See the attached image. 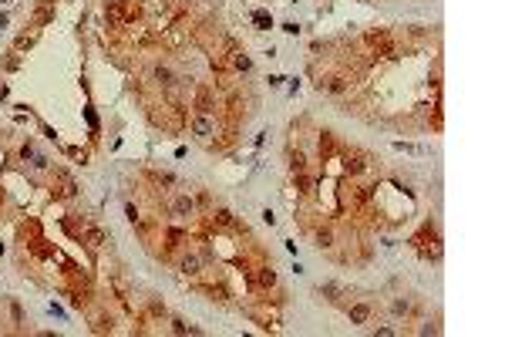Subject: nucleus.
<instances>
[{
	"label": "nucleus",
	"instance_id": "1",
	"mask_svg": "<svg viewBox=\"0 0 505 337\" xmlns=\"http://www.w3.org/2000/svg\"><path fill=\"white\" fill-rule=\"evenodd\" d=\"M192 135H196L199 142H209V138L216 135V118H212V115H199V112H196V118H192Z\"/></svg>",
	"mask_w": 505,
	"mask_h": 337
},
{
	"label": "nucleus",
	"instance_id": "2",
	"mask_svg": "<svg viewBox=\"0 0 505 337\" xmlns=\"http://www.w3.org/2000/svg\"><path fill=\"white\" fill-rule=\"evenodd\" d=\"M178 270L185 276H199L202 273V256H199V253H182V256H178Z\"/></svg>",
	"mask_w": 505,
	"mask_h": 337
},
{
	"label": "nucleus",
	"instance_id": "3",
	"mask_svg": "<svg viewBox=\"0 0 505 337\" xmlns=\"http://www.w3.org/2000/svg\"><path fill=\"white\" fill-rule=\"evenodd\" d=\"M347 317H351V324H357V327H364V324L371 320V304H351V310H347Z\"/></svg>",
	"mask_w": 505,
	"mask_h": 337
},
{
	"label": "nucleus",
	"instance_id": "4",
	"mask_svg": "<svg viewBox=\"0 0 505 337\" xmlns=\"http://www.w3.org/2000/svg\"><path fill=\"white\" fill-rule=\"evenodd\" d=\"M172 213H176L178 219L192 216V213H196V199H192V196H178L176 202H172Z\"/></svg>",
	"mask_w": 505,
	"mask_h": 337
},
{
	"label": "nucleus",
	"instance_id": "5",
	"mask_svg": "<svg viewBox=\"0 0 505 337\" xmlns=\"http://www.w3.org/2000/svg\"><path fill=\"white\" fill-rule=\"evenodd\" d=\"M152 74H155V81H158V85H165V88H172V85H176V74H172V67H169V64H155V67H152Z\"/></svg>",
	"mask_w": 505,
	"mask_h": 337
},
{
	"label": "nucleus",
	"instance_id": "6",
	"mask_svg": "<svg viewBox=\"0 0 505 337\" xmlns=\"http://www.w3.org/2000/svg\"><path fill=\"white\" fill-rule=\"evenodd\" d=\"M21 155H24V162H30L34 169H47V158L37 152L34 145H24V149H21Z\"/></svg>",
	"mask_w": 505,
	"mask_h": 337
},
{
	"label": "nucleus",
	"instance_id": "7",
	"mask_svg": "<svg viewBox=\"0 0 505 337\" xmlns=\"http://www.w3.org/2000/svg\"><path fill=\"white\" fill-rule=\"evenodd\" d=\"M320 88L330 91V94H344L347 91V81H344V78H327V81H320Z\"/></svg>",
	"mask_w": 505,
	"mask_h": 337
},
{
	"label": "nucleus",
	"instance_id": "8",
	"mask_svg": "<svg viewBox=\"0 0 505 337\" xmlns=\"http://www.w3.org/2000/svg\"><path fill=\"white\" fill-rule=\"evenodd\" d=\"M253 24H256L260 31H269V27H273V17H269L266 10H253Z\"/></svg>",
	"mask_w": 505,
	"mask_h": 337
},
{
	"label": "nucleus",
	"instance_id": "9",
	"mask_svg": "<svg viewBox=\"0 0 505 337\" xmlns=\"http://www.w3.org/2000/svg\"><path fill=\"white\" fill-rule=\"evenodd\" d=\"M233 67H236V71H249V67H253V61H249L242 51H233Z\"/></svg>",
	"mask_w": 505,
	"mask_h": 337
},
{
	"label": "nucleus",
	"instance_id": "10",
	"mask_svg": "<svg viewBox=\"0 0 505 337\" xmlns=\"http://www.w3.org/2000/svg\"><path fill=\"white\" fill-rule=\"evenodd\" d=\"M256 283L269 290V287H276V273H273V270H260V273H256Z\"/></svg>",
	"mask_w": 505,
	"mask_h": 337
},
{
	"label": "nucleus",
	"instance_id": "11",
	"mask_svg": "<svg viewBox=\"0 0 505 337\" xmlns=\"http://www.w3.org/2000/svg\"><path fill=\"white\" fill-rule=\"evenodd\" d=\"M320 293H327V300H337V297H340V283H324Z\"/></svg>",
	"mask_w": 505,
	"mask_h": 337
},
{
	"label": "nucleus",
	"instance_id": "12",
	"mask_svg": "<svg viewBox=\"0 0 505 337\" xmlns=\"http://www.w3.org/2000/svg\"><path fill=\"white\" fill-rule=\"evenodd\" d=\"M212 216H216V223H219V226H233V213H229V209H216Z\"/></svg>",
	"mask_w": 505,
	"mask_h": 337
},
{
	"label": "nucleus",
	"instance_id": "13",
	"mask_svg": "<svg viewBox=\"0 0 505 337\" xmlns=\"http://www.w3.org/2000/svg\"><path fill=\"white\" fill-rule=\"evenodd\" d=\"M297 189H300V192H313V179L300 172V176H297Z\"/></svg>",
	"mask_w": 505,
	"mask_h": 337
},
{
	"label": "nucleus",
	"instance_id": "14",
	"mask_svg": "<svg viewBox=\"0 0 505 337\" xmlns=\"http://www.w3.org/2000/svg\"><path fill=\"white\" fill-rule=\"evenodd\" d=\"M317 246H324V249L333 246V233H330V229H320V233H317Z\"/></svg>",
	"mask_w": 505,
	"mask_h": 337
},
{
	"label": "nucleus",
	"instance_id": "15",
	"mask_svg": "<svg viewBox=\"0 0 505 337\" xmlns=\"http://www.w3.org/2000/svg\"><path fill=\"white\" fill-rule=\"evenodd\" d=\"M88 240L98 246V243H105V233H101V229H88Z\"/></svg>",
	"mask_w": 505,
	"mask_h": 337
},
{
	"label": "nucleus",
	"instance_id": "16",
	"mask_svg": "<svg viewBox=\"0 0 505 337\" xmlns=\"http://www.w3.org/2000/svg\"><path fill=\"white\" fill-rule=\"evenodd\" d=\"M408 310H411L408 300H394V314H408Z\"/></svg>",
	"mask_w": 505,
	"mask_h": 337
},
{
	"label": "nucleus",
	"instance_id": "17",
	"mask_svg": "<svg viewBox=\"0 0 505 337\" xmlns=\"http://www.w3.org/2000/svg\"><path fill=\"white\" fill-rule=\"evenodd\" d=\"M108 3H125V0H108Z\"/></svg>",
	"mask_w": 505,
	"mask_h": 337
}]
</instances>
